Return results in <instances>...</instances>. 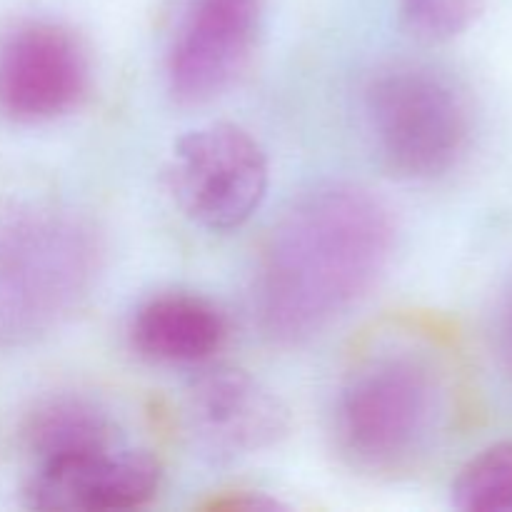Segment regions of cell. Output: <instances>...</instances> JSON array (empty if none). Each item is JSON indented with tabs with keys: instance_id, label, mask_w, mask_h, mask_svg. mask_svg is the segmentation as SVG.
<instances>
[{
	"instance_id": "1",
	"label": "cell",
	"mask_w": 512,
	"mask_h": 512,
	"mask_svg": "<svg viewBox=\"0 0 512 512\" xmlns=\"http://www.w3.org/2000/svg\"><path fill=\"white\" fill-rule=\"evenodd\" d=\"M395 248L388 205L355 183L300 195L270 230L255 280L263 333L305 345L328 333L373 290Z\"/></svg>"
},
{
	"instance_id": "14",
	"label": "cell",
	"mask_w": 512,
	"mask_h": 512,
	"mask_svg": "<svg viewBox=\"0 0 512 512\" xmlns=\"http://www.w3.org/2000/svg\"><path fill=\"white\" fill-rule=\"evenodd\" d=\"M205 510H228V512H238V510H245V512H260V510H278L283 508V505L278 503V500L268 498V495L263 493H223L220 498H210L208 503L203 505Z\"/></svg>"
},
{
	"instance_id": "4",
	"label": "cell",
	"mask_w": 512,
	"mask_h": 512,
	"mask_svg": "<svg viewBox=\"0 0 512 512\" xmlns=\"http://www.w3.org/2000/svg\"><path fill=\"white\" fill-rule=\"evenodd\" d=\"M365 115L380 160L398 178L450 173L473 138L468 95L430 65H393L375 75L365 90Z\"/></svg>"
},
{
	"instance_id": "5",
	"label": "cell",
	"mask_w": 512,
	"mask_h": 512,
	"mask_svg": "<svg viewBox=\"0 0 512 512\" xmlns=\"http://www.w3.org/2000/svg\"><path fill=\"white\" fill-rule=\"evenodd\" d=\"M178 208L210 233H228L253 218L268 195L263 145L235 123H210L180 135L165 168Z\"/></svg>"
},
{
	"instance_id": "10",
	"label": "cell",
	"mask_w": 512,
	"mask_h": 512,
	"mask_svg": "<svg viewBox=\"0 0 512 512\" xmlns=\"http://www.w3.org/2000/svg\"><path fill=\"white\" fill-rule=\"evenodd\" d=\"M225 338V315L210 300L190 293H163L145 300L130 325L135 350L168 365L205 363L223 348Z\"/></svg>"
},
{
	"instance_id": "11",
	"label": "cell",
	"mask_w": 512,
	"mask_h": 512,
	"mask_svg": "<svg viewBox=\"0 0 512 512\" xmlns=\"http://www.w3.org/2000/svg\"><path fill=\"white\" fill-rule=\"evenodd\" d=\"M118 420L93 398L80 393H58L43 398L28 415L20 430L28 468L58 463L90 450L125 440Z\"/></svg>"
},
{
	"instance_id": "3",
	"label": "cell",
	"mask_w": 512,
	"mask_h": 512,
	"mask_svg": "<svg viewBox=\"0 0 512 512\" xmlns=\"http://www.w3.org/2000/svg\"><path fill=\"white\" fill-rule=\"evenodd\" d=\"M103 243L75 210L28 208L0 223V348L43 338L93 290Z\"/></svg>"
},
{
	"instance_id": "8",
	"label": "cell",
	"mask_w": 512,
	"mask_h": 512,
	"mask_svg": "<svg viewBox=\"0 0 512 512\" xmlns=\"http://www.w3.org/2000/svg\"><path fill=\"white\" fill-rule=\"evenodd\" d=\"M163 465L128 438L75 458L28 468L23 503L43 512H125L158 495Z\"/></svg>"
},
{
	"instance_id": "2",
	"label": "cell",
	"mask_w": 512,
	"mask_h": 512,
	"mask_svg": "<svg viewBox=\"0 0 512 512\" xmlns=\"http://www.w3.org/2000/svg\"><path fill=\"white\" fill-rule=\"evenodd\" d=\"M450 413L443 363L418 340L385 335L353 358L333 408L335 445L350 468L395 480L433 455Z\"/></svg>"
},
{
	"instance_id": "6",
	"label": "cell",
	"mask_w": 512,
	"mask_h": 512,
	"mask_svg": "<svg viewBox=\"0 0 512 512\" xmlns=\"http://www.w3.org/2000/svg\"><path fill=\"white\" fill-rule=\"evenodd\" d=\"M90 58L78 35L53 20H23L0 35V115L40 125L70 115L90 93Z\"/></svg>"
},
{
	"instance_id": "15",
	"label": "cell",
	"mask_w": 512,
	"mask_h": 512,
	"mask_svg": "<svg viewBox=\"0 0 512 512\" xmlns=\"http://www.w3.org/2000/svg\"><path fill=\"white\" fill-rule=\"evenodd\" d=\"M495 355L505 373L512 378V288L503 298L498 318H495Z\"/></svg>"
},
{
	"instance_id": "7",
	"label": "cell",
	"mask_w": 512,
	"mask_h": 512,
	"mask_svg": "<svg viewBox=\"0 0 512 512\" xmlns=\"http://www.w3.org/2000/svg\"><path fill=\"white\" fill-rule=\"evenodd\" d=\"M183 420L200 450L218 460L253 455L290 435L288 405L248 370L215 365L190 380Z\"/></svg>"
},
{
	"instance_id": "12",
	"label": "cell",
	"mask_w": 512,
	"mask_h": 512,
	"mask_svg": "<svg viewBox=\"0 0 512 512\" xmlns=\"http://www.w3.org/2000/svg\"><path fill=\"white\" fill-rule=\"evenodd\" d=\"M450 498L453 508L465 512H512V440L470 458L453 480Z\"/></svg>"
},
{
	"instance_id": "9",
	"label": "cell",
	"mask_w": 512,
	"mask_h": 512,
	"mask_svg": "<svg viewBox=\"0 0 512 512\" xmlns=\"http://www.w3.org/2000/svg\"><path fill=\"white\" fill-rule=\"evenodd\" d=\"M265 0H193L168 55V88L178 103L223 95L248 68Z\"/></svg>"
},
{
	"instance_id": "13",
	"label": "cell",
	"mask_w": 512,
	"mask_h": 512,
	"mask_svg": "<svg viewBox=\"0 0 512 512\" xmlns=\"http://www.w3.org/2000/svg\"><path fill=\"white\" fill-rule=\"evenodd\" d=\"M403 18L425 40H450L465 33L485 8V0H400Z\"/></svg>"
}]
</instances>
